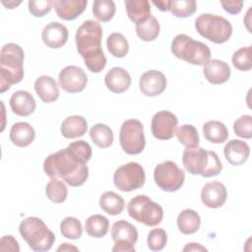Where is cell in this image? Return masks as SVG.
Listing matches in <instances>:
<instances>
[{"label":"cell","instance_id":"16","mask_svg":"<svg viewBox=\"0 0 252 252\" xmlns=\"http://www.w3.org/2000/svg\"><path fill=\"white\" fill-rule=\"evenodd\" d=\"M227 198L225 186L220 181H211L204 185L201 191V200L209 208L217 209L221 207Z\"/></svg>","mask_w":252,"mask_h":252},{"label":"cell","instance_id":"32","mask_svg":"<svg viewBox=\"0 0 252 252\" xmlns=\"http://www.w3.org/2000/svg\"><path fill=\"white\" fill-rule=\"evenodd\" d=\"M106 47L109 53L116 58H123L129 51V43L120 32H113L107 36Z\"/></svg>","mask_w":252,"mask_h":252},{"label":"cell","instance_id":"4","mask_svg":"<svg viewBox=\"0 0 252 252\" xmlns=\"http://www.w3.org/2000/svg\"><path fill=\"white\" fill-rule=\"evenodd\" d=\"M182 162L189 173L203 177L216 176L222 170L219 156L200 147L186 148L182 155Z\"/></svg>","mask_w":252,"mask_h":252},{"label":"cell","instance_id":"8","mask_svg":"<svg viewBox=\"0 0 252 252\" xmlns=\"http://www.w3.org/2000/svg\"><path fill=\"white\" fill-rule=\"evenodd\" d=\"M127 211L133 220L148 226L159 224L163 218L162 208L146 195H137L132 198L127 205Z\"/></svg>","mask_w":252,"mask_h":252},{"label":"cell","instance_id":"41","mask_svg":"<svg viewBox=\"0 0 252 252\" xmlns=\"http://www.w3.org/2000/svg\"><path fill=\"white\" fill-rule=\"evenodd\" d=\"M234 133L244 139H251L252 137V116L242 115L233 123Z\"/></svg>","mask_w":252,"mask_h":252},{"label":"cell","instance_id":"21","mask_svg":"<svg viewBox=\"0 0 252 252\" xmlns=\"http://www.w3.org/2000/svg\"><path fill=\"white\" fill-rule=\"evenodd\" d=\"M10 107L12 111L19 116H28L32 114L36 106L33 96L27 91H17L10 97Z\"/></svg>","mask_w":252,"mask_h":252},{"label":"cell","instance_id":"37","mask_svg":"<svg viewBox=\"0 0 252 252\" xmlns=\"http://www.w3.org/2000/svg\"><path fill=\"white\" fill-rule=\"evenodd\" d=\"M197 8L194 0H173L169 1L168 11L177 18H187L192 16Z\"/></svg>","mask_w":252,"mask_h":252},{"label":"cell","instance_id":"26","mask_svg":"<svg viewBox=\"0 0 252 252\" xmlns=\"http://www.w3.org/2000/svg\"><path fill=\"white\" fill-rule=\"evenodd\" d=\"M127 16L136 25L148 20L151 16V5L148 0H125Z\"/></svg>","mask_w":252,"mask_h":252},{"label":"cell","instance_id":"36","mask_svg":"<svg viewBox=\"0 0 252 252\" xmlns=\"http://www.w3.org/2000/svg\"><path fill=\"white\" fill-rule=\"evenodd\" d=\"M176 137L178 141L186 148H195L199 145V134L195 126L191 124L181 125L176 129Z\"/></svg>","mask_w":252,"mask_h":252},{"label":"cell","instance_id":"46","mask_svg":"<svg viewBox=\"0 0 252 252\" xmlns=\"http://www.w3.org/2000/svg\"><path fill=\"white\" fill-rule=\"evenodd\" d=\"M183 251H207V248L202 246L199 243H188L184 248Z\"/></svg>","mask_w":252,"mask_h":252},{"label":"cell","instance_id":"6","mask_svg":"<svg viewBox=\"0 0 252 252\" xmlns=\"http://www.w3.org/2000/svg\"><path fill=\"white\" fill-rule=\"evenodd\" d=\"M172 54L192 65L204 66L211 59L209 46L201 41L195 40L187 34H177L171 42Z\"/></svg>","mask_w":252,"mask_h":252},{"label":"cell","instance_id":"40","mask_svg":"<svg viewBox=\"0 0 252 252\" xmlns=\"http://www.w3.org/2000/svg\"><path fill=\"white\" fill-rule=\"evenodd\" d=\"M167 242V234L163 228H154L152 229L147 238L148 247L152 251L162 250Z\"/></svg>","mask_w":252,"mask_h":252},{"label":"cell","instance_id":"5","mask_svg":"<svg viewBox=\"0 0 252 252\" xmlns=\"http://www.w3.org/2000/svg\"><path fill=\"white\" fill-rule=\"evenodd\" d=\"M19 231L30 248L36 252L50 250L55 240L54 233L41 219L36 217H29L22 220Z\"/></svg>","mask_w":252,"mask_h":252},{"label":"cell","instance_id":"30","mask_svg":"<svg viewBox=\"0 0 252 252\" xmlns=\"http://www.w3.org/2000/svg\"><path fill=\"white\" fill-rule=\"evenodd\" d=\"M109 221L108 219L102 215H93L88 218L85 223L86 232L95 238H101L108 232Z\"/></svg>","mask_w":252,"mask_h":252},{"label":"cell","instance_id":"17","mask_svg":"<svg viewBox=\"0 0 252 252\" xmlns=\"http://www.w3.org/2000/svg\"><path fill=\"white\" fill-rule=\"evenodd\" d=\"M68 35V29L58 22L46 25L41 32L42 41L49 48L62 47L67 42Z\"/></svg>","mask_w":252,"mask_h":252},{"label":"cell","instance_id":"24","mask_svg":"<svg viewBox=\"0 0 252 252\" xmlns=\"http://www.w3.org/2000/svg\"><path fill=\"white\" fill-rule=\"evenodd\" d=\"M9 137L15 146L24 148L33 142L35 132L32 126L28 122H17L11 127Z\"/></svg>","mask_w":252,"mask_h":252},{"label":"cell","instance_id":"33","mask_svg":"<svg viewBox=\"0 0 252 252\" xmlns=\"http://www.w3.org/2000/svg\"><path fill=\"white\" fill-rule=\"evenodd\" d=\"M136 33L143 41L155 40L159 33L158 21L151 15L148 20L136 25Z\"/></svg>","mask_w":252,"mask_h":252},{"label":"cell","instance_id":"27","mask_svg":"<svg viewBox=\"0 0 252 252\" xmlns=\"http://www.w3.org/2000/svg\"><path fill=\"white\" fill-rule=\"evenodd\" d=\"M201 225L199 214L191 209L183 210L177 217V226L183 234H193L198 231Z\"/></svg>","mask_w":252,"mask_h":252},{"label":"cell","instance_id":"43","mask_svg":"<svg viewBox=\"0 0 252 252\" xmlns=\"http://www.w3.org/2000/svg\"><path fill=\"white\" fill-rule=\"evenodd\" d=\"M68 148L73 151L78 157H80L85 161H89L92 158V148L90 144H88L84 140H79L69 144Z\"/></svg>","mask_w":252,"mask_h":252},{"label":"cell","instance_id":"42","mask_svg":"<svg viewBox=\"0 0 252 252\" xmlns=\"http://www.w3.org/2000/svg\"><path fill=\"white\" fill-rule=\"evenodd\" d=\"M52 3L53 1H50V0H39V1L30 0L28 3L29 11L32 16L40 18L51 11Z\"/></svg>","mask_w":252,"mask_h":252},{"label":"cell","instance_id":"38","mask_svg":"<svg viewBox=\"0 0 252 252\" xmlns=\"http://www.w3.org/2000/svg\"><path fill=\"white\" fill-rule=\"evenodd\" d=\"M60 231L64 237L75 240L82 236L83 226L78 219L67 217L60 223Z\"/></svg>","mask_w":252,"mask_h":252},{"label":"cell","instance_id":"19","mask_svg":"<svg viewBox=\"0 0 252 252\" xmlns=\"http://www.w3.org/2000/svg\"><path fill=\"white\" fill-rule=\"evenodd\" d=\"M104 84L110 92L121 94L129 89L131 85V77L125 69L121 67H113L106 73Z\"/></svg>","mask_w":252,"mask_h":252},{"label":"cell","instance_id":"34","mask_svg":"<svg viewBox=\"0 0 252 252\" xmlns=\"http://www.w3.org/2000/svg\"><path fill=\"white\" fill-rule=\"evenodd\" d=\"M45 194L51 202L60 204L66 200L68 196V188L63 181L54 177L47 183L45 187Z\"/></svg>","mask_w":252,"mask_h":252},{"label":"cell","instance_id":"29","mask_svg":"<svg viewBox=\"0 0 252 252\" xmlns=\"http://www.w3.org/2000/svg\"><path fill=\"white\" fill-rule=\"evenodd\" d=\"M99 207L106 214L116 216L123 212L125 208V202L122 196L113 191H107L100 196Z\"/></svg>","mask_w":252,"mask_h":252},{"label":"cell","instance_id":"31","mask_svg":"<svg viewBox=\"0 0 252 252\" xmlns=\"http://www.w3.org/2000/svg\"><path fill=\"white\" fill-rule=\"evenodd\" d=\"M90 137L93 143L98 148L105 149L112 145L113 143V132L109 126L97 123L94 124L90 130Z\"/></svg>","mask_w":252,"mask_h":252},{"label":"cell","instance_id":"11","mask_svg":"<svg viewBox=\"0 0 252 252\" xmlns=\"http://www.w3.org/2000/svg\"><path fill=\"white\" fill-rule=\"evenodd\" d=\"M154 179L156 184L165 192H174L181 188L185 180L183 169L171 161L165 160L158 163L154 170Z\"/></svg>","mask_w":252,"mask_h":252},{"label":"cell","instance_id":"20","mask_svg":"<svg viewBox=\"0 0 252 252\" xmlns=\"http://www.w3.org/2000/svg\"><path fill=\"white\" fill-rule=\"evenodd\" d=\"M86 0H55L52 5L57 16L65 21L77 19L86 9Z\"/></svg>","mask_w":252,"mask_h":252},{"label":"cell","instance_id":"9","mask_svg":"<svg viewBox=\"0 0 252 252\" xmlns=\"http://www.w3.org/2000/svg\"><path fill=\"white\" fill-rule=\"evenodd\" d=\"M119 143L126 154L132 156L141 154L146 146L143 124L137 119L124 121L120 127Z\"/></svg>","mask_w":252,"mask_h":252},{"label":"cell","instance_id":"1","mask_svg":"<svg viewBox=\"0 0 252 252\" xmlns=\"http://www.w3.org/2000/svg\"><path fill=\"white\" fill-rule=\"evenodd\" d=\"M43 170L50 178L59 177L73 187L83 185L89 177L87 161L68 147L49 155L44 159Z\"/></svg>","mask_w":252,"mask_h":252},{"label":"cell","instance_id":"18","mask_svg":"<svg viewBox=\"0 0 252 252\" xmlns=\"http://www.w3.org/2000/svg\"><path fill=\"white\" fill-rule=\"evenodd\" d=\"M203 74L209 83L221 85L228 81L231 71L228 64L224 61L213 59L204 65Z\"/></svg>","mask_w":252,"mask_h":252},{"label":"cell","instance_id":"44","mask_svg":"<svg viewBox=\"0 0 252 252\" xmlns=\"http://www.w3.org/2000/svg\"><path fill=\"white\" fill-rule=\"evenodd\" d=\"M0 251L19 252L20 246L18 241L12 235H4L0 240Z\"/></svg>","mask_w":252,"mask_h":252},{"label":"cell","instance_id":"13","mask_svg":"<svg viewBox=\"0 0 252 252\" xmlns=\"http://www.w3.org/2000/svg\"><path fill=\"white\" fill-rule=\"evenodd\" d=\"M177 123V117L172 112L167 110L158 111L152 118V134L158 140H169L176 132Z\"/></svg>","mask_w":252,"mask_h":252},{"label":"cell","instance_id":"14","mask_svg":"<svg viewBox=\"0 0 252 252\" xmlns=\"http://www.w3.org/2000/svg\"><path fill=\"white\" fill-rule=\"evenodd\" d=\"M58 82L65 92L76 94L85 90L88 84V77L82 68L71 65L60 71Z\"/></svg>","mask_w":252,"mask_h":252},{"label":"cell","instance_id":"2","mask_svg":"<svg viewBox=\"0 0 252 252\" xmlns=\"http://www.w3.org/2000/svg\"><path fill=\"white\" fill-rule=\"evenodd\" d=\"M101 38L102 28L94 20L85 21L76 32L77 50L92 73L101 72L106 65V57L101 48Z\"/></svg>","mask_w":252,"mask_h":252},{"label":"cell","instance_id":"48","mask_svg":"<svg viewBox=\"0 0 252 252\" xmlns=\"http://www.w3.org/2000/svg\"><path fill=\"white\" fill-rule=\"evenodd\" d=\"M71 250L78 251V248H77L76 246L71 245L70 243H62V244L57 248V251H71Z\"/></svg>","mask_w":252,"mask_h":252},{"label":"cell","instance_id":"22","mask_svg":"<svg viewBox=\"0 0 252 252\" xmlns=\"http://www.w3.org/2000/svg\"><path fill=\"white\" fill-rule=\"evenodd\" d=\"M226 160L232 165H241L249 158L250 149L247 143L241 140H230L223 149Z\"/></svg>","mask_w":252,"mask_h":252},{"label":"cell","instance_id":"23","mask_svg":"<svg viewBox=\"0 0 252 252\" xmlns=\"http://www.w3.org/2000/svg\"><path fill=\"white\" fill-rule=\"evenodd\" d=\"M34 91L45 103L55 101L59 97V88L56 81L50 76H40L34 82Z\"/></svg>","mask_w":252,"mask_h":252},{"label":"cell","instance_id":"47","mask_svg":"<svg viewBox=\"0 0 252 252\" xmlns=\"http://www.w3.org/2000/svg\"><path fill=\"white\" fill-rule=\"evenodd\" d=\"M153 4L162 12L168 11L169 8V0H161V1H153Z\"/></svg>","mask_w":252,"mask_h":252},{"label":"cell","instance_id":"39","mask_svg":"<svg viewBox=\"0 0 252 252\" xmlns=\"http://www.w3.org/2000/svg\"><path fill=\"white\" fill-rule=\"evenodd\" d=\"M252 46L241 47L236 50L232 55V64L239 71H249L252 68L251 53Z\"/></svg>","mask_w":252,"mask_h":252},{"label":"cell","instance_id":"15","mask_svg":"<svg viewBox=\"0 0 252 252\" xmlns=\"http://www.w3.org/2000/svg\"><path fill=\"white\" fill-rule=\"evenodd\" d=\"M165 76L158 70L145 72L139 81L140 91L147 96H156L160 94L166 88Z\"/></svg>","mask_w":252,"mask_h":252},{"label":"cell","instance_id":"7","mask_svg":"<svg viewBox=\"0 0 252 252\" xmlns=\"http://www.w3.org/2000/svg\"><path fill=\"white\" fill-rule=\"evenodd\" d=\"M195 28L200 35L217 44L226 42L232 34V26L228 20L209 13L196 18Z\"/></svg>","mask_w":252,"mask_h":252},{"label":"cell","instance_id":"28","mask_svg":"<svg viewBox=\"0 0 252 252\" xmlns=\"http://www.w3.org/2000/svg\"><path fill=\"white\" fill-rule=\"evenodd\" d=\"M203 134L206 140L213 144H221L228 138L226 126L218 120H210L203 125Z\"/></svg>","mask_w":252,"mask_h":252},{"label":"cell","instance_id":"35","mask_svg":"<svg viewBox=\"0 0 252 252\" xmlns=\"http://www.w3.org/2000/svg\"><path fill=\"white\" fill-rule=\"evenodd\" d=\"M115 11V3L112 0H95L93 3V14L102 23L110 21L113 18Z\"/></svg>","mask_w":252,"mask_h":252},{"label":"cell","instance_id":"10","mask_svg":"<svg viewBox=\"0 0 252 252\" xmlns=\"http://www.w3.org/2000/svg\"><path fill=\"white\" fill-rule=\"evenodd\" d=\"M146 180L143 166L135 161H130L119 166L113 174L116 188L122 192H131L144 186Z\"/></svg>","mask_w":252,"mask_h":252},{"label":"cell","instance_id":"49","mask_svg":"<svg viewBox=\"0 0 252 252\" xmlns=\"http://www.w3.org/2000/svg\"><path fill=\"white\" fill-rule=\"evenodd\" d=\"M21 3H22V1H8V2L2 1V4H3L5 7H7L8 9H13V8L17 7L18 5H20Z\"/></svg>","mask_w":252,"mask_h":252},{"label":"cell","instance_id":"45","mask_svg":"<svg viewBox=\"0 0 252 252\" xmlns=\"http://www.w3.org/2000/svg\"><path fill=\"white\" fill-rule=\"evenodd\" d=\"M220 4L224 9V11H226L231 15H236L240 13L243 6L242 1H227V2H220Z\"/></svg>","mask_w":252,"mask_h":252},{"label":"cell","instance_id":"12","mask_svg":"<svg viewBox=\"0 0 252 252\" xmlns=\"http://www.w3.org/2000/svg\"><path fill=\"white\" fill-rule=\"evenodd\" d=\"M111 237L114 241L112 247L113 252H134L135 243L138 240V231L136 227L124 220H120L112 224Z\"/></svg>","mask_w":252,"mask_h":252},{"label":"cell","instance_id":"25","mask_svg":"<svg viewBox=\"0 0 252 252\" xmlns=\"http://www.w3.org/2000/svg\"><path fill=\"white\" fill-rule=\"evenodd\" d=\"M88 130L87 120L80 115H72L65 118L61 124V134L67 139L82 137Z\"/></svg>","mask_w":252,"mask_h":252},{"label":"cell","instance_id":"3","mask_svg":"<svg viewBox=\"0 0 252 252\" xmlns=\"http://www.w3.org/2000/svg\"><path fill=\"white\" fill-rule=\"evenodd\" d=\"M23 48L13 42L2 46L0 54V93H5L12 85L20 83L24 78Z\"/></svg>","mask_w":252,"mask_h":252}]
</instances>
